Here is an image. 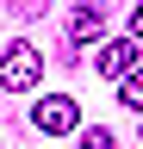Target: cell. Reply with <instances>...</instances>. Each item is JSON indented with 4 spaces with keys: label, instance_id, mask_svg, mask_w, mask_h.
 Instances as JSON below:
<instances>
[{
    "label": "cell",
    "instance_id": "8992f818",
    "mask_svg": "<svg viewBox=\"0 0 143 149\" xmlns=\"http://www.w3.org/2000/svg\"><path fill=\"white\" fill-rule=\"evenodd\" d=\"M81 149H112V130H100V124H87V130H81Z\"/></svg>",
    "mask_w": 143,
    "mask_h": 149
},
{
    "label": "cell",
    "instance_id": "277c9868",
    "mask_svg": "<svg viewBox=\"0 0 143 149\" xmlns=\"http://www.w3.org/2000/svg\"><path fill=\"white\" fill-rule=\"evenodd\" d=\"M93 37H100V6H93V0H81V6L68 13V50L93 44Z\"/></svg>",
    "mask_w": 143,
    "mask_h": 149
},
{
    "label": "cell",
    "instance_id": "5b68a950",
    "mask_svg": "<svg viewBox=\"0 0 143 149\" xmlns=\"http://www.w3.org/2000/svg\"><path fill=\"white\" fill-rule=\"evenodd\" d=\"M118 100L131 106V112H143V68H131V74L118 81Z\"/></svg>",
    "mask_w": 143,
    "mask_h": 149
},
{
    "label": "cell",
    "instance_id": "7a4b0ae2",
    "mask_svg": "<svg viewBox=\"0 0 143 149\" xmlns=\"http://www.w3.org/2000/svg\"><path fill=\"white\" fill-rule=\"evenodd\" d=\"M31 124H38L44 137H68V130L81 124V106L68 100V93H50V100H38V106H31Z\"/></svg>",
    "mask_w": 143,
    "mask_h": 149
},
{
    "label": "cell",
    "instance_id": "3957f363",
    "mask_svg": "<svg viewBox=\"0 0 143 149\" xmlns=\"http://www.w3.org/2000/svg\"><path fill=\"white\" fill-rule=\"evenodd\" d=\"M131 68H137V37H112V44L100 50V74H112V81H124Z\"/></svg>",
    "mask_w": 143,
    "mask_h": 149
},
{
    "label": "cell",
    "instance_id": "52a82bcc",
    "mask_svg": "<svg viewBox=\"0 0 143 149\" xmlns=\"http://www.w3.org/2000/svg\"><path fill=\"white\" fill-rule=\"evenodd\" d=\"M131 37H137V44H143V6L131 13Z\"/></svg>",
    "mask_w": 143,
    "mask_h": 149
},
{
    "label": "cell",
    "instance_id": "6da1fadb",
    "mask_svg": "<svg viewBox=\"0 0 143 149\" xmlns=\"http://www.w3.org/2000/svg\"><path fill=\"white\" fill-rule=\"evenodd\" d=\"M38 81H44V50L38 44H13L6 56H0V87H6V93H25Z\"/></svg>",
    "mask_w": 143,
    "mask_h": 149
}]
</instances>
